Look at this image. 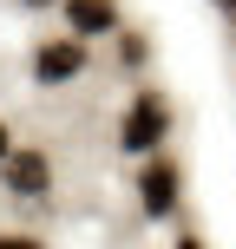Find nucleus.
Here are the masks:
<instances>
[{"instance_id": "f257e3e1", "label": "nucleus", "mask_w": 236, "mask_h": 249, "mask_svg": "<svg viewBox=\"0 0 236 249\" xmlns=\"http://www.w3.org/2000/svg\"><path fill=\"white\" fill-rule=\"evenodd\" d=\"M164 138H171V99H164L158 86H138L131 105H125V118H118V144L131 151V158H158Z\"/></svg>"}, {"instance_id": "f03ea898", "label": "nucleus", "mask_w": 236, "mask_h": 249, "mask_svg": "<svg viewBox=\"0 0 236 249\" xmlns=\"http://www.w3.org/2000/svg\"><path fill=\"white\" fill-rule=\"evenodd\" d=\"M0 190H7L13 203L53 197V158H46L39 144H13L7 158H0Z\"/></svg>"}, {"instance_id": "7ed1b4c3", "label": "nucleus", "mask_w": 236, "mask_h": 249, "mask_svg": "<svg viewBox=\"0 0 236 249\" xmlns=\"http://www.w3.org/2000/svg\"><path fill=\"white\" fill-rule=\"evenodd\" d=\"M86 39H73V33H59V39H39L33 46V79L39 86H73L79 72H86Z\"/></svg>"}, {"instance_id": "20e7f679", "label": "nucleus", "mask_w": 236, "mask_h": 249, "mask_svg": "<svg viewBox=\"0 0 236 249\" xmlns=\"http://www.w3.org/2000/svg\"><path fill=\"white\" fill-rule=\"evenodd\" d=\"M177 190H184V171H177V158H151L145 171H138V210H145L151 223H164V216L177 210Z\"/></svg>"}, {"instance_id": "39448f33", "label": "nucleus", "mask_w": 236, "mask_h": 249, "mask_svg": "<svg viewBox=\"0 0 236 249\" xmlns=\"http://www.w3.org/2000/svg\"><path fill=\"white\" fill-rule=\"evenodd\" d=\"M66 7V26H73V39H105V33H118V0H59Z\"/></svg>"}, {"instance_id": "423d86ee", "label": "nucleus", "mask_w": 236, "mask_h": 249, "mask_svg": "<svg viewBox=\"0 0 236 249\" xmlns=\"http://www.w3.org/2000/svg\"><path fill=\"white\" fill-rule=\"evenodd\" d=\"M0 249H46L33 230H0Z\"/></svg>"}, {"instance_id": "0eeeda50", "label": "nucleus", "mask_w": 236, "mask_h": 249, "mask_svg": "<svg viewBox=\"0 0 236 249\" xmlns=\"http://www.w3.org/2000/svg\"><path fill=\"white\" fill-rule=\"evenodd\" d=\"M7 151H13V131H7V124H0V158H7Z\"/></svg>"}, {"instance_id": "6e6552de", "label": "nucleus", "mask_w": 236, "mask_h": 249, "mask_svg": "<svg viewBox=\"0 0 236 249\" xmlns=\"http://www.w3.org/2000/svg\"><path fill=\"white\" fill-rule=\"evenodd\" d=\"M177 249H203V243H197V236H177Z\"/></svg>"}, {"instance_id": "1a4fd4ad", "label": "nucleus", "mask_w": 236, "mask_h": 249, "mask_svg": "<svg viewBox=\"0 0 236 249\" xmlns=\"http://www.w3.org/2000/svg\"><path fill=\"white\" fill-rule=\"evenodd\" d=\"M20 7H59V0H20Z\"/></svg>"}]
</instances>
